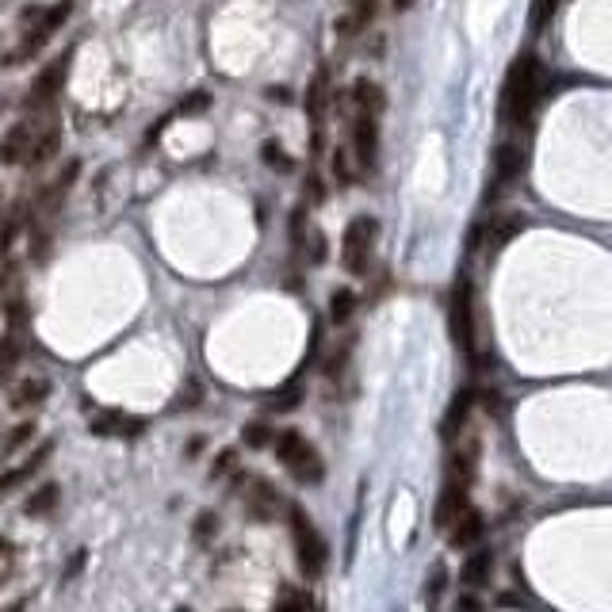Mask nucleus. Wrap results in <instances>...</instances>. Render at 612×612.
I'll list each match as a JSON object with an SVG mask.
<instances>
[{
  "label": "nucleus",
  "instance_id": "obj_1",
  "mask_svg": "<svg viewBox=\"0 0 612 612\" xmlns=\"http://www.w3.org/2000/svg\"><path fill=\"white\" fill-rule=\"evenodd\" d=\"M62 146V123L54 108H35L27 119L12 123L4 138H0V165H27L39 169L43 161H50Z\"/></svg>",
  "mask_w": 612,
  "mask_h": 612
},
{
  "label": "nucleus",
  "instance_id": "obj_2",
  "mask_svg": "<svg viewBox=\"0 0 612 612\" xmlns=\"http://www.w3.org/2000/svg\"><path fill=\"white\" fill-rule=\"evenodd\" d=\"M547 96V77L544 66L532 58V54H521L509 73H505L502 85V119L505 127H528V119L536 115V108L544 104Z\"/></svg>",
  "mask_w": 612,
  "mask_h": 612
},
{
  "label": "nucleus",
  "instance_id": "obj_3",
  "mask_svg": "<svg viewBox=\"0 0 612 612\" xmlns=\"http://www.w3.org/2000/svg\"><path fill=\"white\" fill-rule=\"evenodd\" d=\"M379 115H383V92L372 81L352 85V127H349V150L356 157L360 176L372 173L379 157Z\"/></svg>",
  "mask_w": 612,
  "mask_h": 612
},
{
  "label": "nucleus",
  "instance_id": "obj_4",
  "mask_svg": "<svg viewBox=\"0 0 612 612\" xmlns=\"http://www.w3.org/2000/svg\"><path fill=\"white\" fill-rule=\"evenodd\" d=\"M73 12V0H54V4H31L23 8L20 16V43L8 54V66H20L27 58H35L50 39L54 31H62V23L69 20Z\"/></svg>",
  "mask_w": 612,
  "mask_h": 612
},
{
  "label": "nucleus",
  "instance_id": "obj_5",
  "mask_svg": "<svg viewBox=\"0 0 612 612\" xmlns=\"http://www.w3.org/2000/svg\"><path fill=\"white\" fill-rule=\"evenodd\" d=\"M272 448H276V456L280 463L287 467V475L299 482H322L326 475V467H322V456H318V448L303 437V433H295V429H284L280 437L272 440Z\"/></svg>",
  "mask_w": 612,
  "mask_h": 612
},
{
  "label": "nucleus",
  "instance_id": "obj_6",
  "mask_svg": "<svg viewBox=\"0 0 612 612\" xmlns=\"http://www.w3.org/2000/svg\"><path fill=\"white\" fill-rule=\"evenodd\" d=\"M287 525H291V540H295V559H299V570H303V578H322V570H326V540L314 532L310 525V517H306L299 505H287Z\"/></svg>",
  "mask_w": 612,
  "mask_h": 612
},
{
  "label": "nucleus",
  "instance_id": "obj_7",
  "mask_svg": "<svg viewBox=\"0 0 612 612\" xmlns=\"http://www.w3.org/2000/svg\"><path fill=\"white\" fill-rule=\"evenodd\" d=\"M375 238H379V226L372 215H356L345 226V238H341V264L349 276H368L375 253Z\"/></svg>",
  "mask_w": 612,
  "mask_h": 612
},
{
  "label": "nucleus",
  "instance_id": "obj_8",
  "mask_svg": "<svg viewBox=\"0 0 612 612\" xmlns=\"http://www.w3.org/2000/svg\"><path fill=\"white\" fill-rule=\"evenodd\" d=\"M448 326H452V341L467 360H475L479 352V337H475V295H471V280L463 276L452 287V306H448Z\"/></svg>",
  "mask_w": 612,
  "mask_h": 612
},
{
  "label": "nucleus",
  "instance_id": "obj_9",
  "mask_svg": "<svg viewBox=\"0 0 612 612\" xmlns=\"http://www.w3.org/2000/svg\"><path fill=\"white\" fill-rule=\"evenodd\" d=\"M329 73L318 69L310 77V88H306V115H310V150H322L326 146V115H329Z\"/></svg>",
  "mask_w": 612,
  "mask_h": 612
},
{
  "label": "nucleus",
  "instance_id": "obj_10",
  "mask_svg": "<svg viewBox=\"0 0 612 612\" xmlns=\"http://www.w3.org/2000/svg\"><path fill=\"white\" fill-rule=\"evenodd\" d=\"M69 77V54L66 58H58V62H50V66L35 77V85H31V92H27V111L35 108H50L54 104V96L62 92V85H66Z\"/></svg>",
  "mask_w": 612,
  "mask_h": 612
},
{
  "label": "nucleus",
  "instance_id": "obj_11",
  "mask_svg": "<svg viewBox=\"0 0 612 612\" xmlns=\"http://www.w3.org/2000/svg\"><path fill=\"white\" fill-rule=\"evenodd\" d=\"M73 180H77V161H69L66 173L54 176V180H50V188L39 196V207H35V226H43V238H46V226H50V222H54V215H58V207L66 203Z\"/></svg>",
  "mask_w": 612,
  "mask_h": 612
},
{
  "label": "nucleus",
  "instance_id": "obj_12",
  "mask_svg": "<svg viewBox=\"0 0 612 612\" xmlns=\"http://www.w3.org/2000/svg\"><path fill=\"white\" fill-rule=\"evenodd\" d=\"M241 498H245V509H249L257 521H272V517L280 513V494L272 490V482L241 479Z\"/></svg>",
  "mask_w": 612,
  "mask_h": 612
},
{
  "label": "nucleus",
  "instance_id": "obj_13",
  "mask_svg": "<svg viewBox=\"0 0 612 612\" xmlns=\"http://www.w3.org/2000/svg\"><path fill=\"white\" fill-rule=\"evenodd\" d=\"M50 452H54V444H39V452H31V456L20 463V467H8V471H0V502H4V498H12V494L20 490L23 482H31V475H39Z\"/></svg>",
  "mask_w": 612,
  "mask_h": 612
},
{
  "label": "nucleus",
  "instance_id": "obj_14",
  "mask_svg": "<svg viewBox=\"0 0 612 612\" xmlns=\"http://www.w3.org/2000/svg\"><path fill=\"white\" fill-rule=\"evenodd\" d=\"M142 429H146V421L123 414V410H104V414L92 417V433H100V437H138Z\"/></svg>",
  "mask_w": 612,
  "mask_h": 612
},
{
  "label": "nucleus",
  "instance_id": "obj_15",
  "mask_svg": "<svg viewBox=\"0 0 612 612\" xmlns=\"http://www.w3.org/2000/svg\"><path fill=\"white\" fill-rule=\"evenodd\" d=\"M482 532H486V525H482V517H479V509H463L456 517V525L448 528V540L456 547H475L482 540Z\"/></svg>",
  "mask_w": 612,
  "mask_h": 612
},
{
  "label": "nucleus",
  "instance_id": "obj_16",
  "mask_svg": "<svg viewBox=\"0 0 612 612\" xmlns=\"http://www.w3.org/2000/svg\"><path fill=\"white\" fill-rule=\"evenodd\" d=\"M525 169V153L521 146H502V150L494 153V184L498 188H509L517 176Z\"/></svg>",
  "mask_w": 612,
  "mask_h": 612
},
{
  "label": "nucleus",
  "instance_id": "obj_17",
  "mask_svg": "<svg viewBox=\"0 0 612 612\" xmlns=\"http://www.w3.org/2000/svg\"><path fill=\"white\" fill-rule=\"evenodd\" d=\"M490 567H494V559H490V551H475V555H467V563H463V586L467 590H482L486 582H490Z\"/></svg>",
  "mask_w": 612,
  "mask_h": 612
},
{
  "label": "nucleus",
  "instance_id": "obj_18",
  "mask_svg": "<svg viewBox=\"0 0 612 612\" xmlns=\"http://www.w3.org/2000/svg\"><path fill=\"white\" fill-rule=\"evenodd\" d=\"M46 394H50V383H46V375H31V379H23L20 387L12 391V410H27V406H39Z\"/></svg>",
  "mask_w": 612,
  "mask_h": 612
},
{
  "label": "nucleus",
  "instance_id": "obj_19",
  "mask_svg": "<svg viewBox=\"0 0 612 612\" xmlns=\"http://www.w3.org/2000/svg\"><path fill=\"white\" fill-rule=\"evenodd\" d=\"M352 314H356V295L345 291V287H337V291L329 295V322H333V326H345Z\"/></svg>",
  "mask_w": 612,
  "mask_h": 612
},
{
  "label": "nucleus",
  "instance_id": "obj_20",
  "mask_svg": "<svg viewBox=\"0 0 612 612\" xmlns=\"http://www.w3.org/2000/svg\"><path fill=\"white\" fill-rule=\"evenodd\" d=\"M375 8H379V0H356V4H352V16L349 20H341V31H345V35H356L360 27H368L375 16Z\"/></svg>",
  "mask_w": 612,
  "mask_h": 612
},
{
  "label": "nucleus",
  "instance_id": "obj_21",
  "mask_svg": "<svg viewBox=\"0 0 612 612\" xmlns=\"http://www.w3.org/2000/svg\"><path fill=\"white\" fill-rule=\"evenodd\" d=\"M16 364H20V337L8 333V337H0V383L16 372Z\"/></svg>",
  "mask_w": 612,
  "mask_h": 612
},
{
  "label": "nucleus",
  "instance_id": "obj_22",
  "mask_svg": "<svg viewBox=\"0 0 612 612\" xmlns=\"http://www.w3.org/2000/svg\"><path fill=\"white\" fill-rule=\"evenodd\" d=\"M467 414H471V394H459L456 398V406L448 410V417H444V437L452 440L459 433V425L467 421Z\"/></svg>",
  "mask_w": 612,
  "mask_h": 612
},
{
  "label": "nucleus",
  "instance_id": "obj_23",
  "mask_svg": "<svg viewBox=\"0 0 612 612\" xmlns=\"http://www.w3.org/2000/svg\"><path fill=\"white\" fill-rule=\"evenodd\" d=\"M360 173L356 169V157H352V150H345V146H337L333 150V176L341 180V184H352V176Z\"/></svg>",
  "mask_w": 612,
  "mask_h": 612
},
{
  "label": "nucleus",
  "instance_id": "obj_24",
  "mask_svg": "<svg viewBox=\"0 0 612 612\" xmlns=\"http://www.w3.org/2000/svg\"><path fill=\"white\" fill-rule=\"evenodd\" d=\"M513 234H521V219H502V222L494 219L490 222V249H502Z\"/></svg>",
  "mask_w": 612,
  "mask_h": 612
},
{
  "label": "nucleus",
  "instance_id": "obj_25",
  "mask_svg": "<svg viewBox=\"0 0 612 612\" xmlns=\"http://www.w3.org/2000/svg\"><path fill=\"white\" fill-rule=\"evenodd\" d=\"M276 605H284V609H314L318 601H314V593L291 590V586H284V590L276 593Z\"/></svg>",
  "mask_w": 612,
  "mask_h": 612
},
{
  "label": "nucleus",
  "instance_id": "obj_26",
  "mask_svg": "<svg viewBox=\"0 0 612 612\" xmlns=\"http://www.w3.org/2000/svg\"><path fill=\"white\" fill-rule=\"evenodd\" d=\"M54 502H58V486H43V490H39L31 502L23 505V513H27V517H43Z\"/></svg>",
  "mask_w": 612,
  "mask_h": 612
},
{
  "label": "nucleus",
  "instance_id": "obj_27",
  "mask_svg": "<svg viewBox=\"0 0 612 612\" xmlns=\"http://www.w3.org/2000/svg\"><path fill=\"white\" fill-rule=\"evenodd\" d=\"M303 241H306V253H310V261H314V264L326 261V234H322L318 226H314V230H310Z\"/></svg>",
  "mask_w": 612,
  "mask_h": 612
},
{
  "label": "nucleus",
  "instance_id": "obj_28",
  "mask_svg": "<svg viewBox=\"0 0 612 612\" xmlns=\"http://www.w3.org/2000/svg\"><path fill=\"white\" fill-rule=\"evenodd\" d=\"M272 429L268 425H261V421H253V425H245V444L249 448H264V444H272Z\"/></svg>",
  "mask_w": 612,
  "mask_h": 612
},
{
  "label": "nucleus",
  "instance_id": "obj_29",
  "mask_svg": "<svg viewBox=\"0 0 612 612\" xmlns=\"http://www.w3.org/2000/svg\"><path fill=\"white\" fill-rule=\"evenodd\" d=\"M264 161H268L272 169H280V173H287V169H291V161L280 153V146H276V142H264Z\"/></svg>",
  "mask_w": 612,
  "mask_h": 612
},
{
  "label": "nucleus",
  "instance_id": "obj_30",
  "mask_svg": "<svg viewBox=\"0 0 612 612\" xmlns=\"http://www.w3.org/2000/svg\"><path fill=\"white\" fill-rule=\"evenodd\" d=\"M35 437V425H20V429H16V433H12V437H8V444H4V452H16V448H20V444H27V440Z\"/></svg>",
  "mask_w": 612,
  "mask_h": 612
},
{
  "label": "nucleus",
  "instance_id": "obj_31",
  "mask_svg": "<svg viewBox=\"0 0 612 612\" xmlns=\"http://www.w3.org/2000/svg\"><path fill=\"white\" fill-rule=\"evenodd\" d=\"M215 528H219V517H215V513H203V517H199V525H196V536H199V540H207Z\"/></svg>",
  "mask_w": 612,
  "mask_h": 612
},
{
  "label": "nucleus",
  "instance_id": "obj_32",
  "mask_svg": "<svg viewBox=\"0 0 612 612\" xmlns=\"http://www.w3.org/2000/svg\"><path fill=\"white\" fill-rule=\"evenodd\" d=\"M559 4H563V0H536V23H544Z\"/></svg>",
  "mask_w": 612,
  "mask_h": 612
},
{
  "label": "nucleus",
  "instance_id": "obj_33",
  "mask_svg": "<svg viewBox=\"0 0 612 612\" xmlns=\"http://www.w3.org/2000/svg\"><path fill=\"white\" fill-rule=\"evenodd\" d=\"M234 452H222L219 456V463H215V475H226V471H234Z\"/></svg>",
  "mask_w": 612,
  "mask_h": 612
},
{
  "label": "nucleus",
  "instance_id": "obj_34",
  "mask_svg": "<svg viewBox=\"0 0 612 612\" xmlns=\"http://www.w3.org/2000/svg\"><path fill=\"white\" fill-rule=\"evenodd\" d=\"M429 582H433V586H429V597H440V593H444V570H433Z\"/></svg>",
  "mask_w": 612,
  "mask_h": 612
},
{
  "label": "nucleus",
  "instance_id": "obj_35",
  "mask_svg": "<svg viewBox=\"0 0 612 612\" xmlns=\"http://www.w3.org/2000/svg\"><path fill=\"white\" fill-rule=\"evenodd\" d=\"M410 4H414V0H394V8H410Z\"/></svg>",
  "mask_w": 612,
  "mask_h": 612
}]
</instances>
